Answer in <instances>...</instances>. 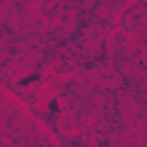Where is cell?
I'll list each match as a JSON object with an SVG mask.
<instances>
[{
	"instance_id": "cell-2",
	"label": "cell",
	"mask_w": 147,
	"mask_h": 147,
	"mask_svg": "<svg viewBox=\"0 0 147 147\" xmlns=\"http://www.w3.org/2000/svg\"><path fill=\"white\" fill-rule=\"evenodd\" d=\"M48 110H51V113H57V110H60V103H57L55 99H51V101H48Z\"/></svg>"
},
{
	"instance_id": "cell-1",
	"label": "cell",
	"mask_w": 147,
	"mask_h": 147,
	"mask_svg": "<svg viewBox=\"0 0 147 147\" xmlns=\"http://www.w3.org/2000/svg\"><path fill=\"white\" fill-rule=\"evenodd\" d=\"M37 80H39V74H32V76H28V78H21L18 85H30V83H37Z\"/></svg>"
}]
</instances>
